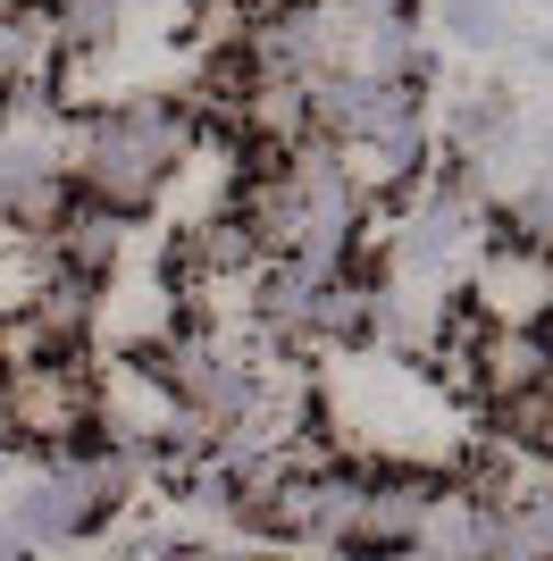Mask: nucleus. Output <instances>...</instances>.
Instances as JSON below:
<instances>
[{
	"mask_svg": "<svg viewBox=\"0 0 553 561\" xmlns=\"http://www.w3.org/2000/svg\"><path fill=\"white\" fill-rule=\"evenodd\" d=\"M193 142H202V126L184 110V93H135V101H117V110L76 117L59 168L110 218H143L168 193V176L193 160Z\"/></svg>",
	"mask_w": 553,
	"mask_h": 561,
	"instance_id": "obj_1",
	"label": "nucleus"
},
{
	"mask_svg": "<svg viewBox=\"0 0 553 561\" xmlns=\"http://www.w3.org/2000/svg\"><path fill=\"white\" fill-rule=\"evenodd\" d=\"M0 427L34 453H68L92 445L101 420H92V369L84 352H43V360H9L0 369Z\"/></svg>",
	"mask_w": 553,
	"mask_h": 561,
	"instance_id": "obj_2",
	"label": "nucleus"
},
{
	"mask_svg": "<svg viewBox=\"0 0 553 561\" xmlns=\"http://www.w3.org/2000/svg\"><path fill=\"white\" fill-rule=\"evenodd\" d=\"M470 310H478L486 328H545L553 319V252H529L511 234H486Z\"/></svg>",
	"mask_w": 553,
	"mask_h": 561,
	"instance_id": "obj_3",
	"label": "nucleus"
},
{
	"mask_svg": "<svg viewBox=\"0 0 553 561\" xmlns=\"http://www.w3.org/2000/svg\"><path fill=\"white\" fill-rule=\"evenodd\" d=\"M302 93H311V135H327V142H361V135H386V126L419 117V84H369V76L319 68Z\"/></svg>",
	"mask_w": 553,
	"mask_h": 561,
	"instance_id": "obj_4",
	"label": "nucleus"
},
{
	"mask_svg": "<svg viewBox=\"0 0 553 561\" xmlns=\"http://www.w3.org/2000/svg\"><path fill=\"white\" fill-rule=\"evenodd\" d=\"M437 478L428 469H377V478H361V512H352V561L369 553H394V545H419V528H428V512H437Z\"/></svg>",
	"mask_w": 553,
	"mask_h": 561,
	"instance_id": "obj_5",
	"label": "nucleus"
},
{
	"mask_svg": "<svg viewBox=\"0 0 553 561\" xmlns=\"http://www.w3.org/2000/svg\"><path fill=\"white\" fill-rule=\"evenodd\" d=\"M537 386H553V335L545 328H486L470 344V394L511 402V394H537Z\"/></svg>",
	"mask_w": 553,
	"mask_h": 561,
	"instance_id": "obj_6",
	"label": "nucleus"
},
{
	"mask_svg": "<svg viewBox=\"0 0 553 561\" xmlns=\"http://www.w3.org/2000/svg\"><path fill=\"white\" fill-rule=\"evenodd\" d=\"M59 25L50 0H0V93H50L59 76Z\"/></svg>",
	"mask_w": 553,
	"mask_h": 561,
	"instance_id": "obj_7",
	"label": "nucleus"
},
{
	"mask_svg": "<svg viewBox=\"0 0 553 561\" xmlns=\"http://www.w3.org/2000/svg\"><path fill=\"white\" fill-rule=\"evenodd\" d=\"M377 328H386V277H369L361 260H345V268L311 294V319H302L311 344H369Z\"/></svg>",
	"mask_w": 553,
	"mask_h": 561,
	"instance_id": "obj_8",
	"label": "nucleus"
},
{
	"mask_svg": "<svg viewBox=\"0 0 553 561\" xmlns=\"http://www.w3.org/2000/svg\"><path fill=\"white\" fill-rule=\"evenodd\" d=\"M50 260H59V268H68V277H84V285H101L117 268V252H126V218H110L101 210V202H84V193H76L68 210L50 218Z\"/></svg>",
	"mask_w": 553,
	"mask_h": 561,
	"instance_id": "obj_9",
	"label": "nucleus"
},
{
	"mask_svg": "<svg viewBox=\"0 0 553 561\" xmlns=\"http://www.w3.org/2000/svg\"><path fill=\"white\" fill-rule=\"evenodd\" d=\"M135 0H50V25H59V50L68 59H92V50L117 43V25H126Z\"/></svg>",
	"mask_w": 553,
	"mask_h": 561,
	"instance_id": "obj_10",
	"label": "nucleus"
},
{
	"mask_svg": "<svg viewBox=\"0 0 553 561\" xmlns=\"http://www.w3.org/2000/svg\"><path fill=\"white\" fill-rule=\"evenodd\" d=\"M437 25L453 34V43H470V50H504L511 43V18L495 9V0H437Z\"/></svg>",
	"mask_w": 553,
	"mask_h": 561,
	"instance_id": "obj_11",
	"label": "nucleus"
},
{
	"mask_svg": "<svg viewBox=\"0 0 553 561\" xmlns=\"http://www.w3.org/2000/svg\"><path fill=\"white\" fill-rule=\"evenodd\" d=\"M327 9H336V18H403L411 0H327Z\"/></svg>",
	"mask_w": 553,
	"mask_h": 561,
	"instance_id": "obj_12",
	"label": "nucleus"
},
{
	"mask_svg": "<svg viewBox=\"0 0 553 561\" xmlns=\"http://www.w3.org/2000/svg\"><path fill=\"white\" fill-rule=\"evenodd\" d=\"M0 561H34V545H25L18 528H9V519H0Z\"/></svg>",
	"mask_w": 553,
	"mask_h": 561,
	"instance_id": "obj_13",
	"label": "nucleus"
},
{
	"mask_svg": "<svg viewBox=\"0 0 553 561\" xmlns=\"http://www.w3.org/2000/svg\"><path fill=\"white\" fill-rule=\"evenodd\" d=\"M369 561H437L428 545H394V553H369Z\"/></svg>",
	"mask_w": 553,
	"mask_h": 561,
	"instance_id": "obj_14",
	"label": "nucleus"
},
{
	"mask_svg": "<svg viewBox=\"0 0 553 561\" xmlns=\"http://www.w3.org/2000/svg\"><path fill=\"white\" fill-rule=\"evenodd\" d=\"M537 176H553V126L537 135Z\"/></svg>",
	"mask_w": 553,
	"mask_h": 561,
	"instance_id": "obj_15",
	"label": "nucleus"
},
{
	"mask_svg": "<svg viewBox=\"0 0 553 561\" xmlns=\"http://www.w3.org/2000/svg\"><path fill=\"white\" fill-rule=\"evenodd\" d=\"M9 453H18V436H9V427H0V478H9Z\"/></svg>",
	"mask_w": 553,
	"mask_h": 561,
	"instance_id": "obj_16",
	"label": "nucleus"
}]
</instances>
